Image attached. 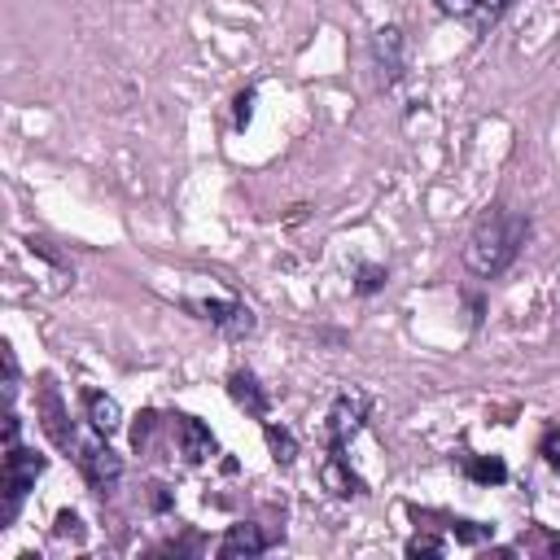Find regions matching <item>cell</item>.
Returning <instances> with one entry per match:
<instances>
[{"mask_svg":"<svg viewBox=\"0 0 560 560\" xmlns=\"http://www.w3.org/2000/svg\"><path fill=\"white\" fill-rule=\"evenodd\" d=\"M262 433H267V446H271V459H276V464H293V459H298V438H293L289 429L262 424Z\"/></svg>","mask_w":560,"mask_h":560,"instance_id":"cell-13","label":"cell"},{"mask_svg":"<svg viewBox=\"0 0 560 560\" xmlns=\"http://www.w3.org/2000/svg\"><path fill=\"white\" fill-rule=\"evenodd\" d=\"M136 420H140V424L131 429V446L140 451V446H149V433H153V420H158V416H153V411H144V416H136Z\"/></svg>","mask_w":560,"mask_h":560,"instance_id":"cell-16","label":"cell"},{"mask_svg":"<svg viewBox=\"0 0 560 560\" xmlns=\"http://www.w3.org/2000/svg\"><path fill=\"white\" fill-rule=\"evenodd\" d=\"M525 236H529V219H525V214H512V210H503V206H494V210H486V214L477 219V228L468 232L464 267H468L472 276L490 280V276H499V271H508V267L516 262Z\"/></svg>","mask_w":560,"mask_h":560,"instance_id":"cell-1","label":"cell"},{"mask_svg":"<svg viewBox=\"0 0 560 560\" xmlns=\"http://www.w3.org/2000/svg\"><path fill=\"white\" fill-rule=\"evenodd\" d=\"M368 407H372V398L363 389H341L337 394V402L328 411V455H346V446L354 442V433L368 420Z\"/></svg>","mask_w":560,"mask_h":560,"instance_id":"cell-3","label":"cell"},{"mask_svg":"<svg viewBox=\"0 0 560 560\" xmlns=\"http://www.w3.org/2000/svg\"><path fill=\"white\" fill-rule=\"evenodd\" d=\"M74 459H79V472L88 477V486L96 490V494H105V490H114V481L122 477V459L105 446V433L101 438H88V442H79L74 438Z\"/></svg>","mask_w":560,"mask_h":560,"instance_id":"cell-4","label":"cell"},{"mask_svg":"<svg viewBox=\"0 0 560 560\" xmlns=\"http://www.w3.org/2000/svg\"><path fill=\"white\" fill-rule=\"evenodd\" d=\"M175 438H179V451H184L188 464H206V459H214V451H219L214 433H210L197 416H175Z\"/></svg>","mask_w":560,"mask_h":560,"instance_id":"cell-8","label":"cell"},{"mask_svg":"<svg viewBox=\"0 0 560 560\" xmlns=\"http://www.w3.org/2000/svg\"><path fill=\"white\" fill-rule=\"evenodd\" d=\"M249 114H254V92H241L236 96V131L249 122Z\"/></svg>","mask_w":560,"mask_h":560,"instance_id":"cell-19","label":"cell"},{"mask_svg":"<svg viewBox=\"0 0 560 560\" xmlns=\"http://www.w3.org/2000/svg\"><path fill=\"white\" fill-rule=\"evenodd\" d=\"M551 547H556V551H560V538H556V542H551Z\"/></svg>","mask_w":560,"mask_h":560,"instance_id":"cell-21","label":"cell"},{"mask_svg":"<svg viewBox=\"0 0 560 560\" xmlns=\"http://www.w3.org/2000/svg\"><path fill=\"white\" fill-rule=\"evenodd\" d=\"M407 556H442V542L438 538H411L407 542Z\"/></svg>","mask_w":560,"mask_h":560,"instance_id":"cell-18","label":"cell"},{"mask_svg":"<svg viewBox=\"0 0 560 560\" xmlns=\"http://www.w3.org/2000/svg\"><path fill=\"white\" fill-rule=\"evenodd\" d=\"M83 407H88V424L96 429V433H118V424H122V407L109 398V394H101V389H83Z\"/></svg>","mask_w":560,"mask_h":560,"instance_id":"cell-11","label":"cell"},{"mask_svg":"<svg viewBox=\"0 0 560 560\" xmlns=\"http://www.w3.org/2000/svg\"><path fill=\"white\" fill-rule=\"evenodd\" d=\"M464 472H468L472 481H486V486H499V481L508 477V464H503L499 455H468V459H464Z\"/></svg>","mask_w":560,"mask_h":560,"instance_id":"cell-12","label":"cell"},{"mask_svg":"<svg viewBox=\"0 0 560 560\" xmlns=\"http://www.w3.org/2000/svg\"><path fill=\"white\" fill-rule=\"evenodd\" d=\"M228 394H232V402H236V407H245L249 416L267 420L271 398H267V389L258 385V376H254V372H232V376H228Z\"/></svg>","mask_w":560,"mask_h":560,"instance_id":"cell-9","label":"cell"},{"mask_svg":"<svg viewBox=\"0 0 560 560\" xmlns=\"http://www.w3.org/2000/svg\"><path fill=\"white\" fill-rule=\"evenodd\" d=\"M66 534L79 538V516L74 512H57V538H66Z\"/></svg>","mask_w":560,"mask_h":560,"instance_id":"cell-20","label":"cell"},{"mask_svg":"<svg viewBox=\"0 0 560 560\" xmlns=\"http://www.w3.org/2000/svg\"><path fill=\"white\" fill-rule=\"evenodd\" d=\"M538 455H542L551 468H560V424H551V429L542 433V442H538Z\"/></svg>","mask_w":560,"mask_h":560,"instance_id":"cell-14","label":"cell"},{"mask_svg":"<svg viewBox=\"0 0 560 560\" xmlns=\"http://www.w3.org/2000/svg\"><path fill=\"white\" fill-rule=\"evenodd\" d=\"M262 551H267V534H262L254 521L232 525V529L223 534V542H219V556H223V560H236V556H262Z\"/></svg>","mask_w":560,"mask_h":560,"instance_id":"cell-10","label":"cell"},{"mask_svg":"<svg viewBox=\"0 0 560 560\" xmlns=\"http://www.w3.org/2000/svg\"><path fill=\"white\" fill-rule=\"evenodd\" d=\"M44 468H48V459L39 451H31V446H4V516H0L4 525L18 516L26 490L35 486V477Z\"/></svg>","mask_w":560,"mask_h":560,"instance_id":"cell-2","label":"cell"},{"mask_svg":"<svg viewBox=\"0 0 560 560\" xmlns=\"http://www.w3.org/2000/svg\"><path fill=\"white\" fill-rule=\"evenodd\" d=\"M188 311H197L206 324H214L223 337H249L254 332V311L241 306V302H228V298H197L188 302Z\"/></svg>","mask_w":560,"mask_h":560,"instance_id":"cell-5","label":"cell"},{"mask_svg":"<svg viewBox=\"0 0 560 560\" xmlns=\"http://www.w3.org/2000/svg\"><path fill=\"white\" fill-rule=\"evenodd\" d=\"M372 66H376L381 88H394L402 79V31L398 26H381L372 35Z\"/></svg>","mask_w":560,"mask_h":560,"instance_id":"cell-7","label":"cell"},{"mask_svg":"<svg viewBox=\"0 0 560 560\" xmlns=\"http://www.w3.org/2000/svg\"><path fill=\"white\" fill-rule=\"evenodd\" d=\"M455 534H459L464 542H481V538H490V525H477V521H455Z\"/></svg>","mask_w":560,"mask_h":560,"instance_id":"cell-17","label":"cell"},{"mask_svg":"<svg viewBox=\"0 0 560 560\" xmlns=\"http://www.w3.org/2000/svg\"><path fill=\"white\" fill-rule=\"evenodd\" d=\"M381 284H385V267H372V262H368V267L359 271V284H354V289H359V293H376Z\"/></svg>","mask_w":560,"mask_h":560,"instance_id":"cell-15","label":"cell"},{"mask_svg":"<svg viewBox=\"0 0 560 560\" xmlns=\"http://www.w3.org/2000/svg\"><path fill=\"white\" fill-rule=\"evenodd\" d=\"M446 18H455V22H464L472 35H486L503 13H508V4L512 0H433Z\"/></svg>","mask_w":560,"mask_h":560,"instance_id":"cell-6","label":"cell"}]
</instances>
